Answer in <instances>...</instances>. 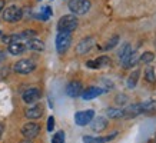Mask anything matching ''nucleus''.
I'll return each mask as SVG.
<instances>
[{
    "instance_id": "nucleus-27",
    "label": "nucleus",
    "mask_w": 156,
    "mask_h": 143,
    "mask_svg": "<svg viewBox=\"0 0 156 143\" xmlns=\"http://www.w3.org/2000/svg\"><path fill=\"white\" fill-rule=\"evenodd\" d=\"M126 100H128V96H125V95H119L118 97H116L118 105H125V103H126Z\"/></svg>"
},
{
    "instance_id": "nucleus-19",
    "label": "nucleus",
    "mask_w": 156,
    "mask_h": 143,
    "mask_svg": "<svg viewBox=\"0 0 156 143\" xmlns=\"http://www.w3.org/2000/svg\"><path fill=\"white\" fill-rule=\"evenodd\" d=\"M106 127H108V122H106V119L102 117V116L96 117V119L93 120V123H92V130H95L98 133L102 132V130H105Z\"/></svg>"
},
{
    "instance_id": "nucleus-2",
    "label": "nucleus",
    "mask_w": 156,
    "mask_h": 143,
    "mask_svg": "<svg viewBox=\"0 0 156 143\" xmlns=\"http://www.w3.org/2000/svg\"><path fill=\"white\" fill-rule=\"evenodd\" d=\"M76 27H77V17L73 16V14L62 16L59 23H57V30L59 32H69V33H72Z\"/></svg>"
},
{
    "instance_id": "nucleus-4",
    "label": "nucleus",
    "mask_w": 156,
    "mask_h": 143,
    "mask_svg": "<svg viewBox=\"0 0 156 143\" xmlns=\"http://www.w3.org/2000/svg\"><path fill=\"white\" fill-rule=\"evenodd\" d=\"M90 6L92 5H90L89 0H70L69 2V10H70L72 13L77 14V16L86 14L89 12Z\"/></svg>"
},
{
    "instance_id": "nucleus-31",
    "label": "nucleus",
    "mask_w": 156,
    "mask_h": 143,
    "mask_svg": "<svg viewBox=\"0 0 156 143\" xmlns=\"http://www.w3.org/2000/svg\"><path fill=\"white\" fill-rule=\"evenodd\" d=\"M20 143H32L30 140H23V142H20Z\"/></svg>"
},
{
    "instance_id": "nucleus-22",
    "label": "nucleus",
    "mask_w": 156,
    "mask_h": 143,
    "mask_svg": "<svg viewBox=\"0 0 156 143\" xmlns=\"http://www.w3.org/2000/svg\"><path fill=\"white\" fill-rule=\"evenodd\" d=\"M139 75H140V72L139 70H135L129 76V79H128V86H129V89H133L135 86H136V82H137V79H139Z\"/></svg>"
},
{
    "instance_id": "nucleus-25",
    "label": "nucleus",
    "mask_w": 156,
    "mask_h": 143,
    "mask_svg": "<svg viewBox=\"0 0 156 143\" xmlns=\"http://www.w3.org/2000/svg\"><path fill=\"white\" fill-rule=\"evenodd\" d=\"M52 143H65V133L63 132H57L52 139Z\"/></svg>"
},
{
    "instance_id": "nucleus-28",
    "label": "nucleus",
    "mask_w": 156,
    "mask_h": 143,
    "mask_svg": "<svg viewBox=\"0 0 156 143\" xmlns=\"http://www.w3.org/2000/svg\"><path fill=\"white\" fill-rule=\"evenodd\" d=\"M53 127H55V117H53V116H50V117H49V120H48V130H49V132H52Z\"/></svg>"
},
{
    "instance_id": "nucleus-6",
    "label": "nucleus",
    "mask_w": 156,
    "mask_h": 143,
    "mask_svg": "<svg viewBox=\"0 0 156 143\" xmlns=\"http://www.w3.org/2000/svg\"><path fill=\"white\" fill-rule=\"evenodd\" d=\"M22 16H23L22 9L16 7V6H10V7L3 10V19H5L6 22H9V23L19 22V20L22 19Z\"/></svg>"
},
{
    "instance_id": "nucleus-9",
    "label": "nucleus",
    "mask_w": 156,
    "mask_h": 143,
    "mask_svg": "<svg viewBox=\"0 0 156 143\" xmlns=\"http://www.w3.org/2000/svg\"><path fill=\"white\" fill-rule=\"evenodd\" d=\"M93 44H95V39L93 37L82 39L80 42H79V44L76 46V53H77V54H86L90 49L93 47Z\"/></svg>"
},
{
    "instance_id": "nucleus-11",
    "label": "nucleus",
    "mask_w": 156,
    "mask_h": 143,
    "mask_svg": "<svg viewBox=\"0 0 156 143\" xmlns=\"http://www.w3.org/2000/svg\"><path fill=\"white\" fill-rule=\"evenodd\" d=\"M82 89H83V86H82L80 82L73 80L66 86V93L70 97H77V96L82 95Z\"/></svg>"
},
{
    "instance_id": "nucleus-5",
    "label": "nucleus",
    "mask_w": 156,
    "mask_h": 143,
    "mask_svg": "<svg viewBox=\"0 0 156 143\" xmlns=\"http://www.w3.org/2000/svg\"><path fill=\"white\" fill-rule=\"evenodd\" d=\"M14 72L16 73H20V75H29L36 69V63L32 60V59H22L14 65Z\"/></svg>"
},
{
    "instance_id": "nucleus-3",
    "label": "nucleus",
    "mask_w": 156,
    "mask_h": 143,
    "mask_svg": "<svg viewBox=\"0 0 156 143\" xmlns=\"http://www.w3.org/2000/svg\"><path fill=\"white\" fill-rule=\"evenodd\" d=\"M72 43V34L69 32H59L56 37V50L59 54L66 53V50L70 47Z\"/></svg>"
},
{
    "instance_id": "nucleus-1",
    "label": "nucleus",
    "mask_w": 156,
    "mask_h": 143,
    "mask_svg": "<svg viewBox=\"0 0 156 143\" xmlns=\"http://www.w3.org/2000/svg\"><path fill=\"white\" fill-rule=\"evenodd\" d=\"M155 107V103L153 102H146V103H136V105H132V106H128L126 109L123 110L125 113V117H136L137 114H140L142 112H149Z\"/></svg>"
},
{
    "instance_id": "nucleus-26",
    "label": "nucleus",
    "mask_w": 156,
    "mask_h": 143,
    "mask_svg": "<svg viewBox=\"0 0 156 143\" xmlns=\"http://www.w3.org/2000/svg\"><path fill=\"white\" fill-rule=\"evenodd\" d=\"M118 42H119V36H113V37H112V39H110V40L108 42V44L105 46V49H106V50H110V49H113L115 46L118 44Z\"/></svg>"
},
{
    "instance_id": "nucleus-15",
    "label": "nucleus",
    "mask_w": 156,
    "mask_h": 143,
    "mask_svg": "<svg viewBox=\"0 0 156 143\" xmlns=\"http://www.w3.org/2000/svg\"><path fill=\"white\" fill-rule=\"evenodd\" d=\"M26 44H23L22 42H12L9 43V47H7V50H9L10 54H22V53L26 50Z\"/></svg>"
},
{
    "instance_id": "nucleus-17",
    "label": "nucleus",
    "mask_w": 156,
    "mask_h": 143,
    "mask_svg": "<svg viewBox=\"0 0 156 143\" xmlns=\"http://www.w3.org/2000/svg\"><path fill=\"white\" fill-rule=\"evenodd\" d=\"M116 132L115 133H112L110 136H106V138H92V136H85L83 138V142L85 143H106L109 142V140H112V139L116 138Z\"/></svg>"
},
{
    "instance_id": "nucleus-32",
    "label": "nucleus",
    "mask_w": 156,
    "mask_h": 143,
    "mask_svg": "<svg viewBox=\"0 0 156 143\" xmlns=\"http://www.w3.org/2000/svg\"><path fill=\"white\" fill-rule=\"evenodd\" d=\"M0 34H2V32H0Z\"/></svg>"
},
{
    "instance_id": "nucleus-18",
    "label": "nucleus",
    "mask_w": 156,
    "mask_h": 143,
    "mask_svg": "<svg viewBox=\"0 0 156 143\" xmlns=\"http://www.w3.org/2000/svg\"><path fill=\"white\" fill-rule=\"evenodd\" d=\"M26 47L30 49V50H36V52H42L44 49V43L42 40H37V39H29L27 43H26Z\"/></svg>"
},
{
    "instance_id": "nucleus-20",
    "label": "nucleus",
    "mask_w": 156,
    "mask_h": 143,
    "mask_svg": "<svg viewBox=\"0 0 156 143\" xmlns=\"http://www.w3.org/2000/svg\"><path fill=\"white\" fill-rule=\"evenodd\" d=\"M106 113L110 119H120V117H125V113H123L122 109H115V107H109L106 110Z\"/></svg>"
},
{
    "instance_id": "nucleus-16",
    "label": "nucleus",
    "mask_w": 156,
    "mask_h": 143,
    "mask_svg": "<svg viewBox=\"0 0 156 143\" xmlns=\"http://www.w3.org/2000/svg\"><path fill=\"white\" fill-rule=\"evenodd\" d=\"M42 114H43V107L40 105H36L26 110V117L27 119H39Z\"/></svg>"
},
{
    "instance_id": "nucleus-7",
    "label": "nucleus",
    "mask_w": 156,
    "mask_h": 143,
    "mask_svg": "<svg viewBox=\"0 0 156 143\" xmlns=\"http://www.w3.org/2000/svg\"><path fill=\"white\" fill-rule=\"evenodd\" d=\"M93 117H95L93 110H83V112H77L75 114V122L77 126H86L93 120Z\"/></svg>"
},
{
    "instance_id": "nucleus-13",
    "label": "nucleus",
    "mask_w": 156,
    "mask_h": 143,
    "mask_svg": "<svg viewBox=\"0 0 156 143\" xmlns=\"http://www.w3.org/2000/svg\"><path fill=\"white\" fill-rule=\"evenodd\" d=\"M86 65H87V67H90V69H99V67L109 66V65H110V59H109L108 56H100V57H98L96 60H89Z\"/></svg>"
},
{
    "instance_id": "nucleus-21",
    "label": "nucleus",
    "mask_w": 156,
    "mask_h": 143,
    "mask_svg": "<svg viewBox=\"0 0 156 143\" xmlns=\"http://www.w3.org/2000/svg\"><path fill=\"white\" fill-rule=\"evenodd\" d=\"M130 52H132V46H130L129 43H125V44L120 46V50L118 52V57L120 59V60H123V59L128 56Z\"/></svg>"
},
{
    "instance_id": "nucleus-30",
    "label": "nucleus",
    "mask_w": 156,
    "mask_h": 143,
    "mask_svg": "<svg viewBox=\"0 0 156 143\" xmlns=\"http://www.w3.org/2000/svg\"><path fill=\"white\" fill-rule=\"evenodd\" d=\"M3 60H5V53H3L2 50H0V63L3 62Z\"/></svg>"
},
{
    "instance_id": "nucleus-8",
    "label": "nucleus",
    "mask_w": 156,
    "mask_h": 143,
    "mask_svg": "<svg viewBox=\"0 0 156 143\" xmlns=\"http://www.w3.org/2000/svg\"><path fill=\"white\" fill-rule=\"evenodd\" d=\"M40 133V126L37 123H26L22 127V134L26 139H34Z\"/></svg>"
},
{
    "instance_id": "nucleus-24",
    "label": "nucleus",
    "mask_w": 156,
    "mask_h": 143,
    "mask_svg": "<svg viewBox=\"0 0 156 143\" xmlns=\"http://www.w3.org/2000/svg\"><path fill=\"white\" fill-rule=\"evenodd\" d=\"M153 59H155V54H153L152 52H145L142 56H139V60H140L142 63H146V65L147 63H151Z\"/></svg>"
},
{
    "instance_id": "nucleus-10",
    "label": "nucleus",
    "mask_w": 156,
    "mask_h": 143,
    "mask_svg": "<svg viewBox=\"0 0 156 143\" xmlns=\"http://www.w3.org/2000/svg\"><path fill=\"white\" fill-rule=\"evenodd\" d=\"M42 96V92L39 90L37 87H30L23 93V100L24 103H36Z\"/></svg>"
},
{
    "instance_id": "nucleus-29",
    "label": "nucleus",
    "mask_w": 156,
    "mask_h": 143,
    "mask_svg": "<svg viewBox=\"0 0 156 143\" xmlns=\"http://www.w3.org/2000/svg\"><path fill=\"white\" fill-rule=\"evenodd\" d=\"M5 9V0H0V12Z\"/></svg>"
},
{
    "instance_id": "nucleus-23",
    "label": "nucleus",
    "mask_w": 156,
    "mask_h": 143,
    "mask_svg": "<svg viewBox=\"0 0 156 143\" xmlns=\"http://www.w3.org/2000/svg\"><path fill=\"white\" fill-rule=\"evenodd\" d=\"M145 76H146V80L151 82V83H153V82L156 80V73H155V70H153V67L152 66L146 67V70H145Z\"/></svg>"
},
{
    "instance_id": "nucleus-12",
    "label": "nucleus",
    "mask_w": 156,
    "mask_h": 143,
    "mask_svg": "<svg viewBox=\"0 0 156 143\" xmlns=\"http://www.w3.org/2000/svg\"><path fill=\"white\" fill-rule=\"evenodd\" d=\"M105 93V89H100V87H89L86 89L85 92H82V99L83 100H90V99H95L98 96L103 95Z\"/></svg>"
},
{
    "instance_id": "nucleus-14",
    "label": "nucleus",
    "mask_w": 156,
    "mask_h": 143,
    "mask_svg": "<svg viewBox=\"0 0 156 143\" xmlns=\"http://www.w3.org/2000/svg\"><path fill=\"white\" fill-rule=\"evenodd\" d=\"M137 62H139V54H137V52H135V50H132V52L129 53L128 56L122 60L123 67H125V69H129V67L135 66Z\"/></svg>"
}]
</instances>
